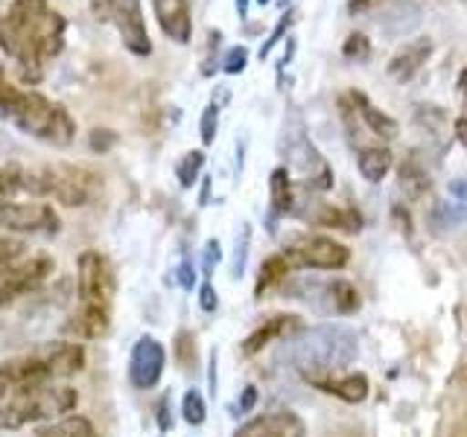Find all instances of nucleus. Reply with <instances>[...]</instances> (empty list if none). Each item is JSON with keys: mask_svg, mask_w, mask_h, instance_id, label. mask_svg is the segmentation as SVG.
Returning <instances> with one entry per match:
<instances>
[{"mask_svg": "<svg viewBox=\"0 0 467 437\" xmlns=\"http://www.w3.org/2000/svg\"><path fill=\"white\" fill-rule=\"evenodd\" d=\"M211 391L216 393V353L211 356Z\"/></svg>", "mask_w": 467, "mask_h": 437, "instance_id": "48", "label": "nucleus"}, {"mask_svg": "<svg viewBox=\"0 0 467 437\" xmlns=\"http://www.w3.org/2000/svg\"><path fill=\"white\" fill-rule=\"evenodd\" d=\"M289 21H292V12H286V15H284V18H281V24H277V29H275V33L269 36V41H266V44H263V47H260V58H269L272 47H275V44H277V41H281V36L286 33V26H289Z\"/></svg>", "mask_w": 467, "mask_h": 437, "instance_id": "40", "label": "nucleus"}, {"mask_svg": "<svg viewBox=\"0 0 467 437\" xmlns=\"http://www.w3.org/2000/svg\"><path fill=\"white\" fill-rule=\"evenodd\" d=\"M467 222V181L464 178H452L447 184L444 198L435 204L430 213V225L435 233L452 230Z\"/></svg>", "mask_w": 467, "mask_h": 437, "instance_id": "15", "label": "nucleus"}, {"mask_svg": "<svg viewBox=\"0 0 467 437\" xmlns=\"http://www.w3.org/2000/svg\"><path fill=\"white\" fill-rule=\"evenodd\" d=\"M53 371L47 359H44L41 347L29 356H18V359H6L0 361V402H6L12 397L26 391H36L44 385H53Z\"/></svg>", "mask_w": 467, "mask_h": 437, "instance_id": "9", "label": "nucleus"}, {"mask_svg": "<svg viewBox=\"0 0 467 437\" xmlns=\"http://www.w3.org/2000/svg\"><path fill=\"white\" fill-rule=\"evenodd\" d=\"M342 53H345V58H350V62H368V56H371V41H368V36H365V33L348 36Z\"/></svg>", "mask_w": 467, "mask_h": 437, "instance_id": "34", "label": "nucleus"}, {"mask_svg": "<svg viewBox=\"0 0 467 437\" xmlns=\"http://www.w3.org/2000/svg\"><path fill=\"white\" fill-rule=\"evenodd\" d=\"M306 382L325 393H333V397H339L342 402H350V405H357L368 397V379H365V373H348V376L321 373V376H310Z\"/></svg>", "mask_w": 467, "mask_h": 437, "instance_id": "19", "label": "nucleus"}, {"mask_svg": "<svg viewBox=\"0 0 467 437\" xmlns=\"http://www.w3.org/2000/svg\"><path fill=\"white\" fill-rule=\"evenodd\" d=\"M269 208H272V222L275 218H281L286 213H292V208H296V201H292V181H289V172L286 167H277L272 172V178H269Z\"/></svg>", "mask_w": 467, "mask_h": 437, "instance_id": "27", "label": "nucleus"}, {"mask_svg": "<svg viewBox=\"0 0 467 437\" xmlns=\"http://www.w3.org/2000/svg\"><path fill=\"white\" fill-rule=\"evenodd\" d=\"M298 330H304V320H301L298 315H275V318L266 320V324H260V327L243 341V353H245V356H257L260 350H266L272 341H277V339H289V335H296Z\"/></svg>", "mask_w": 467, "mask_h": 437, "instance_id": "17", "label": "nucleus"}, {"mask_svg": "<svg viewBox=\"0 0 467 437\" xmlns=\"http://www.w3.org/2000/svg\"><path fill=\"white\" fill-rule=\"evenodd\" d=\"M79 402V393L73 388L44 385L36 391L18 393L0 405V429H24L33 422H47L70 414Z\"/></svg>", "mask_w": 467, "mask_h": 437, "instance_id": "4", "label": "nucleus"}, {"mask_svg": "<svg viewBox=\"0 0 467 437\" xmlns=\"http://www.w3.org/2000/svg\"><path fill=\"white\" fill-rule=\"evenodd\" d=\"M111 327V310H99V306H77V312L67 318L65 324V335H73V339H102Z\"/></svg>", "mask_w": 467, "mask_h": 437, "instance_id": "21", "label": "nucleus"}, {"mask_svg": "<svg viewBox=\"0 0 467 437\" xmlns=\"http://www.w3.org/2000/svg\"><path fill=\"white\" fill-rule=\"evenodd\" d=\"M33 196V167L18 160H0V198Z\"/></svg>", "mask_w": 467, "mask_h": 437, "instance_id": "26", "label": "nucleus"}, {"mask_svg": "<svg viewBox=\"0 0 467 437\" xmlns=\"http://www.w3.org/2000/svg\"><path fill=\"white\" fill-rule=\"evenodd\" d=\"M289 298H301L318 315H354L359 312V291L348 280H318V277H298L284 283Z\"/></svg>", "mask_w": 467, "mask_h": 437, "instance_id": "6", "label": "nucleus"}, {"mask_svg": "<svg viewBox=\"0 0 467 437\" xmlns=\"http://www.w3.org/2000/svg\"><path fill=\"white\" fill-rule=\"evenodd\" d=\"M254 402H257V388L254 385H248V388H243V397H240V402L231 408L234 414H248L254 408Z\"/></svg>", "mask_w": 467, "mask_h": 437, "instance_id": "41", "label": "nucleus"}, {"mask_svg": "<svg viewBox=\"0 0 467 437\" xmlns=\"http://www.w3.org/2000/svg\"><path fill=\"white\" fill-rule=\"evenodd\" d=\"M53 271H56V262L50 254H33V257H21L18 262H12L9 269L0 271V306H9L18 298L29 295V291L38 289Z\"/></svg>", "mask_w": 467, "mask_h": 437, "instance_id": "10", "label": "nucleus"}, {"mask_svg": "<svg viewBox=\"0 0 467 437\" xmlns=\"http://www.w3.org/2000/svg\"><path fill=\"white\" fill-rule=\"evenodd\" d=\"M423 12L415 0H394V4L383 12V33L389 38H400L420 24Z\"/></svg>", "mask_w": 467, "mask_h": 437, "instance_id": "25", "label": "nucleus"}, {"mask_svg": "<svg viewBox=\"0 0 467 437\" xmlns=\"http://www.w3.org/2000/svg\"><path fill=\"white\" fill-rule=\"evenodd\" d=\"M164 364H167V350L161 341H155L152 335H143L138 339V344L131 347V356H129V382L140 388V391H150L161 382V373H164Z\"/></svg>", "mask_w": 467, "mask_h": 437, "instance_id": "14", "label": "nucleus"}, {"mask_svg": "<svg viewBox=\"0 0 467 437\" xmlns=\"http://www.w3.org/2000/svg\"><path fill=\"white\" fill-rule=\"evenodd\" d=\"M199 303H202V310H204V312H213V310H216L219 298H216V291H213L211 283H204V286H202V291H199Z\"/></svg>", "mask_w": 467, "mask_h": 437, "instance_id": "43", "label": "nucleus"}, {"mask_svg": "<svg viewBox=\"0 0 467 437\" xmlns=\"http://www.w3.org/2000/svg\"><path fill=\"white\" fill-rule=\"evenodd\" d=\"M158 426L164 429V432H167V429L172 426V420H170V405H167V400L161 402V408H158Z\"/></svg>", "mask_w": 467, "mask_h": 437, "instance_id": "45", "label": "nucleus"}, {"mask_svg": "<svg viewBox=\"0 0 467 437\" xmlns=\"http://www.w3.org/2000/svg\"><path fill=\"white\" fill-rule=\"evenodd\" d=\"M175 347H179V364L184 371H193L196 368V341L190 332H179V339H175Z\"/></svg>", "mask_w": 467, "mask_h": 437, "instance_id": "36", "label": "nucleus"}, {"mask_svg": "<svg viewBox=\"0 0 467 437\" xmlns=\"http://www.w3.org/2000/svg\"><path fill=\"white\" fill-rule=\"evenodd\" d=\"M36 437H97V434H94V426H91V420H88V417L65 414V417H58L56 422L41 426L36 432Z\"/></svg>", "mask_w": 467, "mask_h": 437, "instance_id": "28", "label": "nucleus"}, {"mask_svg": "<svg viewBox=\"0 0 467 437\" xmlns=\"http://www.w3.org/2000/svg\"><path fill=\"white\" fill-rule=\"evenodd\" d=\"M179 277H182V286L184 289H193V280H196V271L190 262H182V269H179Z\"/></svg>", "mask_w": 467, "mask_h": 437, "instance_id": "44", "label": "nucleus"}, {"mask_svg": "<svg viewBox=\"0 0 467 437\" xmlns=\"http://www.w3.org/2000/svg\"><path fill=\"white\" fill-rule=\"evenodd\" d=\"M99 175L70 164H44L33 167V196L36 198H56L65 208H82L94 201L99 193Z\"/></svg>", "mask_w": 467, "mask_h": 437, "instance_id": "5", "label": "nucleus"}, {"mask_svg": "<svg viewBox=\"0 0 467 437\" xmlns=\"http://www.w3.org/2000/svg\"><path fill=\"white\" fill-rule=\"evenodd\" d=\"M0 117L24 131L26 137L47 143L53 149H67L77 137V123L65 106H58L38 91L18 87L6 76L4 67H0Z\"/></svg>", "mask_w": 467, "mask_h": 437, "instance_id": "2", "label": "nucleus"}, {"mask_svg": "<svg viewBox=\"0 0 467 437\" xmlns=\"http://www.w3.org/2000/svg\"><path fill=\"white\" fill-rule=\"evenodd\" d=\"M202 164H204V155L202 152H187L182 158L179 169H175V175H179V184L182 187H193L196 178H199V172H202Z\"/></svg>", "mask_w": 467, "mask_h": 437, "instance_id": "33", "label": "nucleus"}, {"mask_svg": "<svg viewBox=\"0 0 467 437\" xmlns=\"http://www.w3.org/2000/svg\"><path fill=\"white\" fill-rule=\"evenodd\" d=\"M248 65V50L245 47H234L225 58V73H231V76H237V73H243Z\"/></svg>", "mask_w": 467, "mask_h": 437, "instance_id": "38", "label": "nucleus"}, {"mask_svg": "<svg viewBox=\"0 0 467 437\" xmlns=\"http://www.w3.org/2000/svg\"><path fill=\"white\" fill-rule=\"evenodd\" d=\"M286 160L306 178V189L327 193L333 187V175L325 164V158L318 155V149L310 143V137L304 135L301 126H296V131L286 135Z\"/></svg>", "mask_w": 467, "mask_h": 437, "instance_id": "13", "label": "nucleus"}, {"mask_svg": "<svg viewBox=\"0 0 467 437\" xmlns=\"http://www.w3.org/2000/svg\"><path fill=\"white\" fill-rule=\"evenodd\" d=\"M357 353L359 341L348 327H313L289 335L275 353V364L310 379L348 368L357 359Z\"/></svg>", "mask_w": 467, "mask_h": 437, "instance_id": "3", "label": "nucleus"}, {"mask_svg": "<svg viewBox=\"0 0 467 437\" xmlns=\"http://www.w3.org/2000/svg\"><path fill=\"white\" fill-rule=\"evenodd\" d=\"M44 359H47L50 371L56 379H67V376H77L85 368V350L77 341H53V344H44L41 347Z\"/></svg>", "mask_w": 467, "mask_h": 437, "instance_id": "22", "label": "nucleus"}, {"mask_svg": "<svg viewBox=\"0 0 467 437\" xmlns=\"http://www.w3.org/2000/svg\"><path fill=\"white\" fill-rule=\"evenodd\" d=\"M21 257H26V245L21 239L0 237V271L9 269L12 262H18Z\"/></svg>", "mask_w": 467, "mask_h": 437, "instance_id": "35", "label": "nucleus"}, {"mask_svg": "<svg viewBox=\"0 0 467 437\" xmlns=\"http://www.w3.org/2000/svg\"><path fill=\"white\" fill-rule=\"evenodd\" d=\"M257 4H266V0H257Z\"/></svg>", "mask_w": 467, "mask_h": 437, "instance_id": "49", "label": "nucleus"}, {"mask_svg": "<svg viewBox=\"0 0 467 437\" xmlns=\"http://www.w3.org/2000/svg\"><path fill=\"white\" fill-rule=\"evenodd\" d=\"M456 137H459L462 146H467V114L456 120Z\"/></svg>", "mask_w": 467, "mask_h": 437, "instance_id": "46", "label": "nucleus"}, {"mask_svg": "<svg viewBox=\"0 0 467 437\" xmlns=\"http://www.w3.org/2000/svg\"><path fill=\"white\" fill-rule=\"evenodd\" d=\"M348 99H350V106H354L359 123L368 128L374 137H379V140H394V137H398V123H394L389 114L377 111L362 91H348Z\"/></svg>", "mask_w": 467, "mask_h": 437, "instance_id": "23", "label": "nucleus"}, {"mask_svg": "<svg viewBox=\"0 0 467 437\" xmlns=\"http://www.w3.org/2000/svg\"><path fill=\"white\" fill-rule=\"evenodd\" d=\"M219 257H223V251H219V242H208L204 245V277H211L213 274V266L219 262Z\"/></svg>", "mask_w": 467, "mask_h": 437, "instance_id": "42", "label": "nucleus"}, {"mask_svg": "<svg viewBox=\"0 0 467 437\" xmlns=\"http://www.w3.org/2000/svg\"><path fill=\"white\" fill-rule=\"evenodd\" d=\"M301 218L313 222L318 228H336L345 233H357L362 228V216L357 210H345V208H333V204L325 201H313V204H301Z\"/></svg>", "mask_w": 467, "mask_h": 437, "instance_id": "20", "label": "nucleus"}, {"mask_svg": "<svg viewBox=\"0 0 467 437\" xmlns=\"http://www.w3.org/2000/svg\"><path fill=\"white\" fill-rule=\"evenodd\" d=\"M0 230L12 233H47L56 237L62 230V218L50 208V204H26L0 198Z\"/></svg>", "mask_w": 467, "mask_h": 437, "instance_id": "12", "label": "nucleus"}, {"mask_svg": "<svg viewBox=\"0 0 467 437\" xmlns=\"http://www.w3.org/2000/svg\"><path fill=\"white\" fill-rule=\"evenodd\" d=\"M430 53H432V41L430 38H418L412 44H406V47L389 62V76L394 82L415 79V73L423 67V62L430 58Z\"/></svg>", "mask_w": 467, "mask_h": 437, "instance_id": "24", "label": "nucleus"}, {"mask_svg": "<svg viewBox=\"0 0 467 437\" xmlns=\"http://www.w3.org/2000/svg\"><path fill=\"white\" fill-rule=\"evenodd\" d=\"M248 225H243V233H240V239H237V248H234V266H231V274L234 277H243V271H245V254H248Z\"/></svg>", "mask_w": 467, "mask_h": 437, "instance_id": "37", "label": "nucleus"}, {"mask_svg": "<svg viewBox=\"0 0 467 437\" xmlns=\"http://www.w3.org/2000/svg\"><path fill=\"white\" fill-rule=\"evenodd\" d=\"M357 167H359L365 181L379 184L389 175V169H391V152L389 149H379V146H368V149L359 152Z\"/></svg>", "mask_w": 467, "mask_h": 437, "instance_id": "29", "label": "nucleus"}, {"mask_svg": "<svg viewBox=\"0 0 467 437\" xmlns=\"http://www.w3.org/2000/svg\"><path fill=\"white\" fill-rule=\"evenodd\" d=\"M371 4H374V0H350L348 9H350V12H365Z\"/></svg>", "mask_w": 467, "mask_h": 437, "instance_id": "47", "label": "nucleus"}, {"mask_svg": "<svg viewBox=\"0 0 467 437\" xmlns=\"http://www.w3.org/2000/svg\"><path fill=\"white\" fill-rule=\"evenodd\" d=\"M216 106H208L204 108V114H202V140L204 143H213V137H216Z\"/></svg>", "mask_w": 467, "mask_h": 437, "instance_id": "39", "label": "nucleus"}, {"mask_svg": "<svg viewBox=\"0 0 467 437\" xmlns=\"http://www.w3.org/2000/svg\"><path fill=\"white\" fill-rule=\"evenodd\" d=\"M284 257L292 269H345L350 262V251L330 237H296Z\"/></svg>", "mask_w": 467, "mask_h": 437, "instance_id": "11", "label": "nucleus"}, {"mask_svg": "<svg viewBox=\"0 0 467 437\" xmlns=\"http://www.w3.org/2000/svg\"><path fill=\"white\" fill-rule=\"evenodd\" d=\"M289 259L284 257V254H275V257H269L266 262L260 266V274H257V286H254V298H260V295H266L269 289H275V286H281L284 280H286V274H289Z\"/></svg>", "mask_w": 467, "mask_h": 437, "instance_id": "31", "label": "nucleus"}, {"mask_svg": "<svg viewBox=\"0 0 467 437\" xmlns=\"http://www.w3.org/2000/svg\"><path fill=\"white\" fill-rule=\"evenodd\" d=\"M91 9L99 21H109L117 26V33H120L129 53H135V56L152 53V41L143 24L140 0H91Z\"/></svg>", "mask_w": 467, "mask_h": 437, "instance_id": "8", "label": "nucleus"}, {"mask_svg": "<svg viewBox=\"0 0 467 437\" xmlns=\"http://www.w3.org/2000/svg\"><path fill=\"white\" fill-rule=\"evenodd\" d=\"M182 414H184V420L190 422V426H202V422H204V417H208V405H204V397H202L199 391L190 388L184 393Z\"/></svg>", "mask_w": 467, "mask_h": 437, "instance_id": "32", "label": "nucleus"}, {"mask_svg": "<svg viewBox=\"0 0 467 437\" xmlns=\"http://www.w3.org/2000/svg\"><path fill=\"white\" fill-rule=\"evenodd\" d=\"M117 291V274L106 254L99 251H82L77 259V295L82 306H99L111 310Z\"/></svg>", "mask_w": 467, "mask_h": 437, "instance_id": "7", "label": "nucleus"}, {"mask_svg": "<svg viewBox=\"0 0 467 437\" xmlns=\"http://www.w3.org/2000/svg\"><path fill=\"white\" fill-rule=\"evenodd\" d=\"M398 181H400V189L409 198H420L430 189V172L423 164H418L415 158H406L398 169Z\"/></svg>", "mask_w": 467, "mask_h": 437, "instance_id": "30", "label": "nucleus"}, {"mask_svg": "<svg viewBox=\"0 0 467 437\" xmlns=\"http://www.w3.org/2000/svg\"><path fill=\"white\" fill-rule=\"evenodd\" d=\"M155 6V18L164 29V36L187 44L190 33H193V18H190V4L187 0H152Z\"/></svg>", "mask_w": 467, "mask_h": 437, "instance_id": "18", "label": "nucleus"}, {"mask_svg": "<svg viewBox=\"0 0 467 437\" xmlns=\"http://www.w3.org/2000/svg\"><path fill=\"white\" fill-rule=\"evenodd\" d=\"M67 24L47 0H0V47L24 82H41L65 47Z\"/></svg>", "mask_w": 467, "mask_h": 437, "instance_id": "1", "label": "nucleus"}, {"mask_svg": "<svg viewBox=\"0 0 467 437\" xmlns=\"http://www.w3.org/2000/svg\"><path fill=\"white\" fill-rule=\"evenodd\" d=\"M234 437H304V422L296 412H272L243 422Z\"/></svg>", "mask_w": 467, "mask_h": 437, "instance_id": "16", "label": "nucleus"}]
</instances>
